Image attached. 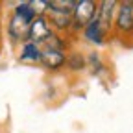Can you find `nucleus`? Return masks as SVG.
Segmentation results:
<instances>
[{"label": "nucleus", "mask_w": 133, "mask_h": 133, "mask_svg": "<svg viewBox=\"0 0 133 133\" xmlns=\"http://www.w3.org/2000/svg\"><path fill=\"white\" fill-rule=\"evenodd\" d=\"M113 24L118 33H124V35L133 33V2L131 0H124V2L118 4Z\"/></svg>", "instance_id": "obj_2"}, {"label": "nucleus", "mask_w": 133, "mask_h": 133, "mask_svg": "<svg viewBox=\"0 0 133 133\" xmlns=\"http://www.w3.org/2000/svg\"><path fill=\"white\" fill-rule=\"evenodd\" d=\"M52 26H50V22L46 21V17L43 13H39L35 17V21H33L30 24V33H28V41L33 43V44H44L50 37H52Z\"/></svg>", "instance_id": "obj_3"}, {"label": "nucleus", "mask_w": 133, "mask_h": 133, "mask_svg": "<svg viewBox=\"0 0 133 133\" xmlns=\"http://www.w3.org/2000/svg\"><path fill=\"white\" fill-rule=\"evenodd\" d=\"M39 63L48 70H59L66 63V56L61 50H52V48H41V59Z\"/></svg>", "instance_id": "obj_4"}, {"label": "nucleus", "mask_w": 133, "mask_h": 133, "mask_svg": "<svg viewBox=\"0 0 133 133\" xmlns=\"http://www.w3.org/2000/svg\"><path fill=\"white\" fill-rule=\"evenodd\" d=\"M13 15L21 17V19H24L26 22L31 24L33 21H35V17H37L39 13H37L35 8H33V2H21V4H17V6H15Z\"/></svg>", "instance_id": "obj_10"}, {"label": "nucleus", "mask_w": 133, "mask_h": 133, "mask_svg": "<svg viewBox=\"0 0 133 133\" xmlns=\"http://www.w3.org/2000/svg\"><path fill=\"white\" fill-rule=\"evenodd\" d=\"M89 63L92 66V74H100V72L104 70V65H102V61H100L98 54H91L89 56Z\"/></svg>", "instance_id": "obj_13"}, {"label": "nucleus", "mask_w": 133, "mask_h": 133, "mask_svg": "<svg viewBox=\"0 0 133 133\" xmlns=\"http://www.w3.org/2000/svg\"><path fill=\"white\" fill-rule=\"evenodd\" d=\"M46 21L50 22V26L66 31L72 28V13H66V11H54V9H46Z\"/></svg>", "instance_id": "obj_7"}, {"label": "nucleus", "mask_w": 133, "mask_h": 133, "mask_svg": "<svg viewBox=\"0 0 133 133\" xmlns=\"http://www.w3.org/2000/svg\"><path fill=\"white\" fill-rule=\"evenodd\" d=\"M98 4L94 0H76L72 11V30H83L96 19Z\"/></svg>", "instance_id": "obj_1"}, {"label": "nucleus", "mask_w": 133, "mask_h": 133, "mask_svg": "<svg viewBox=\"0 0 133 133\" xmlns=\"http://www.w3.org/2000/svg\"><path fill=\"white\" fill-rule=\"evenodd\" d=\"M66 66H69L70 70H81V69H85L87 66V59L83 54L79 52H72L70 56H66Z\"/></svg>", "instance_id": "obj_11"}, {"label": "nucleus", "mask_w": 133, "mask_h": 133, "mask_svg": "<svg viewBox=\"0 0 133 133\" xmlns=\"http://www.w3.org/2000/svg\"><path fill=\"white\" fill-rule=\"evenodd\" d=\"M116 8H118V2H115V0H104V2L98 4L96 19L100 21V24H102L105 30H109L111 24H113V21H115Z\"/></svg>", "instance_id": "obj_6"}, {"label": "nucleus", "mask_w": 133, "mask_h": 133, "mask_svg": "<svg viewBox=\"0 0 133 133\" xmlns=\"http://www.w3.org/2000/svg\"><path fill=\"white\" fill-rule=\"evenodd\" d=\"M39 59H41V48L30 41L24 43L21 54H19V61L26 63V65H35V63H39Z\"/></svg>", "instance_id": "obj_9"}, {"label": "nucleus", "mask_w": 133, "mask_h": 133, "mask_svg": "<svg viewBox=\"0 0 133 133\" xmlns=\"http://www.w3.org/2000/svg\"><path fill=\"white\" fill-rule=\"evenodd\" d=\"M8 31H9V37L19 43V41H24L28 43V33H30V22H26L24 19L13 15L9 19V24H8Z\"/></svg>", "instance_id": "obj_5"}, {"label": "nucleus", "mask_w": 133, "mask_h": 133, "mask_svg": "<svg viewBox=\"0 0 133 133\" xmlns=\"http://www.w3.org/2000/svg\"><path fill=\"white\" fill-rule=\"evenodd\" d=\"M105 31H107V30L100 24V21L94 19L91 24H87L85 28H83V35H85L87 41H91V43H94V44H104V41H105Z\"/></svg>", "instance_id": "obj_8"}, {"label": "nucleus", "mask_w": 133, "mask_h": 133, "mask_svg": "<svg viewBox=\"0 0 133 133\" xmlns=\"http://www.w3.org/2000/svg\"><path fill=\"white\" fill-rule=\"evenodd\" d=\"M44 48H52V50H61V52H65V41L59 35L52 33V37L44 43Z\"/></svg>", "instance_id": "obj_12"}]
</instances>
